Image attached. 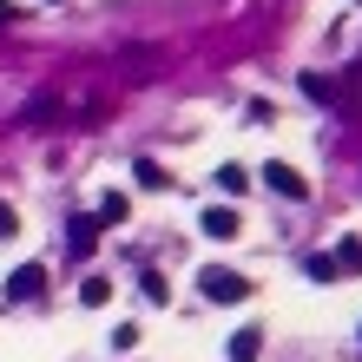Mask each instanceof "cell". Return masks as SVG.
<instances>
[{"label":"cell","instance_id":"cell-1","mask_svg":"<svg viewBox=\"0 0 362 362\" xmlns=\"http://www.w3.org/2000/svg\"><path fill=\"white\" fill-rule=\"evenodd\" d=\"M198 290L211 296V303H244V296H250V276L230 270V264H204L198 270Z\"/></svg>","mask_w":362,"mask_h":362},{"label":"cell","instance_id":"cell-2","mask_svg":"<svg viewBox=\"0 0 362 362\" xmlns=\"http://www.w3.org/2000/svg\"><path fill=\"white\" fill-rule=\"evenodd\" d=\"M33 296H47V264H20L7 276V303H33Z\"/></svg>","mask_w":362,"mask_h":362},{"label":"cell","instance_id":"cell-3","mask_svg":"<svg viewBox=\"0 0 362 362\" xmlns=\"http://www.w3.org/2000/svg\"><path fill=\"white\" fill-rule=\"evenodd\" d=\"M264 185L276 191V198H290V204H296V198H310V178L296 172V165H284V158H276V165H264Z\"/></svg>","mask_w":362,"mask_h":362},{"label":"cell","instance_id":"cell-4","mask_svg":"<svg viewBox=\"0 0 362 362\" xmlns=\"http://www.w3.org/2000/svg\"><path fill=\"white\" fill-rule=\"evenodd\" d=\"M198 230H204V238H218V244H230V238H238V211H230V204H204V218H198Z\"/></svg>","mask_w":362,"mask_h":362},{"label":"cell","instance_id":"cell-5","mask_svg":"<svg viewBox=\"0 0 362 362\" xmlns=\"http://www.w3.org/2000/svg\"><path fill=\"white\" fill-rule=\"evenodd\" d=\"M93 244H99V218H73L66 224V250L73 257H93Z\"/></svg>","mask_w":362,"mask_h":362},{"label":"cell","instance_id":"cell-6","mask_svg":"<svg viewBox=\"0 0 362 362\" xmlns=\"http://www.w3.org/2000/svg\"><path fill=\"white\" fill-rule=\"evenodd\" d=\"M303 276H310V284H336L343 270H336V257H329V250H310V257H303Z\"/></svg>","mask_w":362,"mask_h":362},{"label":"cell","instance_id":"cell-7","mask_svg":"<svg viewBox=\"0 0 362 362\" xmlns=\"http://www.w3.org/2000/svg\"><path fill=\"white\" fill-rule=\"evenodd\" d=\"M125 211H132V198H125V191H105L93 218H99V224H125Z\"/></svg>","mask_w":362,"mask_h":362},{"label":"cell","instance_id":"cell-8","mask_svg":"<svg viewBox=\"0 0 362 362\" xmlns=\"http://www.w3.org/2000/svg\"><path fill=\"white\" fill-rule=\"evenodd\" d=\"M257 349H264V329H238L230 336V362H257Z\"/></svg>","mask_w":362,"mask_h":362},{"label":"cell","instance_id":"cell-9","mask_svg":"<svg viewBox=\"0 0 362 362\" xmlns=\"http://www.w3.org/2000/svg\"><path fill=\"white\" fill-rule=\"evenodd\" d=\"M329 257H336V270H362V238H343Z\"/></svg>","mask_w":362,"mask_h":362},{"label":"cell","instance_id":"cell-10","mask_svg":"<svg viewBox=\"0 0 362 362\" xmlns=\"http://www.w3.org/2000/svg\"><path fill=\"white\" fill-rule=\"evenodd\" d=\"M105 296H112V284H105V276H86V284H79V303H86V310H99Z\"/></svg>","mask_w":362,"mask_h":362},{"label":"cell","instance_id":"cell-11","mask_svg":"<svg viewBox=\"0 0 362 362\" xmlns=\"http://www.w3.org/2000/svg\"><path fill=\"white\" fill-rule=\"evenodd\" d=\"M132 172H139V185H145V191H158V185H165V172H158V165H152V158H139V165H132Z\"/></svg>","mask_w":362,"mask_h":362},{"label":"cell","instance_id":"cell-12","mask_svg":"<svg viewBox=\"0 0 362 362\" xmlns=\"http://www.w3.org/2000/svg\"><path fill=\"white\" fill-rule=\"evenodd\" d=\"M303 93H310V99H336V86H329L323 73H303Z\"/></svg>","mask_w":362,"mask_h":362},{"label":"cell","instance_id":"cell-13","mask_svg":"<svg viewBox=\"0 0 362 362\" xmlns=\"http://www.w3.org/2000/svg\"><path fill=\"white\" fill-rule=\"evenodd\" d=\"M218 185H224V191H244V185H250V172H244V165H224Z\"/></svg>","mask_w":362,"mask_h":362},{"label":"cell","instance_id":"cell-14","mask_svg":"<svg viewBox=\"0 0 362 362\" xmlns=\"http://www.w3.org/2000/svg\"><path fill=\"white\" fill-rule=\"evenodd\" d=\"M13 230H20V218H13L7 204H0V238H13Z\"/></svg>","mask_w":362,"mask_h":362},{"label":"cell","instance_id":"cell-15","mask_svg":"<svg viewBox=\"0 0 362 362\" xmlns=\"http://www.w3.org/2000/svg\"><path fill=\"white\" fill-rule=\"evenodd\" d=\"M13 13H20V7H7V0H0V27H7V20H13Z\"/></svg>","mask_w":362,"mask_h":362}]
</instances>
